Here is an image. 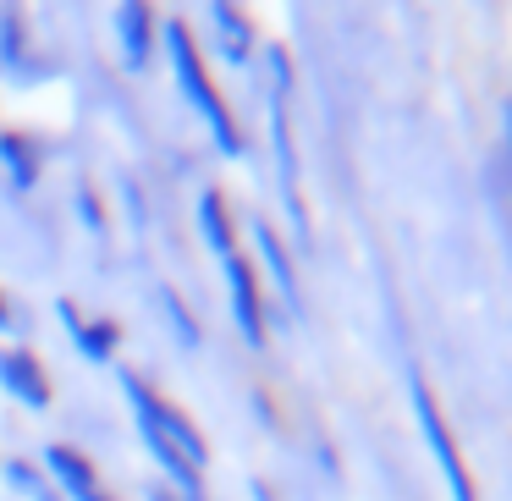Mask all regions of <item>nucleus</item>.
Instances as JSON below:
<instances>
[{
    "label": "nucleus",
    "mask_w": 512,
    "mask_h": 501,
    "mask_svg": "<svg viewBox=\"0 0 512 501\" xmlns=\"http://www.w3.org/2000/svg\"><path fill=\"white\" fill-rule=\"evenodd\" d=\"M160 50H166V61H171V78H177L182 100H188L193 116L210 127L215 149H221L226 160H243L248 155V138H243V127H237V116L226 111L221 89H215L210 67H204L199 39H193V28L182 23V17H166V23H160Z\"/></svg>",
    "instance_id": "f257e3e1"
},
{
    "label": "nucleus",
    "mask_w": 512,
    "mask_h": 501,
    "mask_svg": "<svg viewBox=\"0 0 512 501\" xmlns=\"http://www.w3.org/2000/svg\"><path fill=\"white\" fill-rule=\"evenodd\" d=\"M0 474H6L12 496H23V501H61V490L50 485V474L39 463H28V457H6V463H0Z\"/></svg>",
    "instance_id": "4468645a"
},
{
    "label": "nucleus",
    "mask_w": 512,
    "mask_h": 501,
    "mask_svg": "<svg viewBox=\"0 0 512 501\" xmlns=\"http://www.w3.org/2000/svg\"><path fill=\"white\" fill-rule=\"evenodd\" d=\"M496 160L512 171V100H507V111H501V149H496Z\"/></svg>",
    "instance_id": "f3484780"
},
{
    "label": "nucleus",
    "mask_w": 512,
    "mask_h": 501,
    "mask_svg": "<svg viewBox=\"0 0 512 501\" xmlns=\"http://www.w3.org/2000/svg\"><path fill=\"white\" fill-rule=\"evenodd\" d=\"M0 166H6V177H12L17 193H34L39 177H45V149L34 144L28 133H0Z\"/></svg>",
    "instance_id": "f8f14e48"
},
{
    "label": "nucleus",
    "mask_w": 512,
    "mask_h": 501,
    "mask_svg": "<svg viewBox=\"0 0 512 501\" xmlns=\"http://www.w3.org/2000/svg\"><path fill=\"white\" fill-rule=\"evenodd\" d=\"M56 320L67 325V336H72V347H78V358H89V364H111L116 347H122V331H116V320H89V314H83L72 298H56Z\"/></svg>",
    "instance_id": "9d476101"
},
{
    "label": "nucleus",
    "mask_w": 512,
    "mask_h": 501,
    "mask_svg": "<svg viewBox=\"0 0 512 501\" xmlns=\"http://www.w3.org/2000/svg\"><path fill=\"white\" fill-rule=\"evenodd\" d=\"M116 386H122L127 408H133V424H138V441H166L171 452H182L193 468H210V446H204L199 424L188 419V413L177 408V402H166L155 386H149L138 369H122L116 375Z\"/></svg>",
    "instance_id": "f03ea898"
},
{
    "label": "nucleus",
    "mask_w": 512,
    "mask_h": 501,
    "mask_svg": "<svg viewBox=\"0 0 512 501\" xmlns=\"http://www.w3.org/2000/svg\"><path fill=\"white\" fill-rule=\"evenodd\" d=\"M408 402H413V424H419V435H424V446H430V457H435V468H441L452 501H479L474 496V474H468V463H463V446H457L452 424H446L441 402H435L430 380H424L419 369L408 375Z\"/></svg>",
    "instance_id": "7ed1b4c3"
},
{
    "label": "nucleus",
    "mask_w": 512,
    "mask_h": 501,
    "mask_svg": "<svg viewBox=\"0 0 512 501\" xmlns=\"http://www.w3.org/2000/svg\"><path fill=\"white\" fill-rule=\"evenodd\" d=\"M160 314H166V325H171V331H177V342L188 347V353H193V347L204 342L199 320H193V314H188V303H182V292H177V287H160Z\"/></svg>",
    "instance_id": "2eb2a0df"
},
{
    "label": "nucleus",
    "mask_w": 512,
    "mask_h": 501,
    "mask_svg": "<svg viewBox=\"0 0 512 501\" xmlns=\"http://www.w3.org/2000/svg\"><path fill=\"white\" fill-rule=\"evenodd\" d=\"M0 391L17 397L28 413H45L50 408V369L28 347H0Z\"/></svg>",
    "instance_id": "6e6552de"
},
{
    "label": "nucleus",
    "mask_w": 512,
    "mask_h": 501,
    "mask_svg": "<svg viewBox=\"0 0 512 501\" xmlns=\"http://www.w3.org/2000/svg\"><path fill=\"white\" fill-rule=\"evenodd\" d=\"M210 28H215V45H221V56L232 61V67H243L248 56H254V23H248L243 6H232V0H215L210 6Z\"/></svg>",
    "instance_id": "9b49d317"
},
{
    "label": "nucleus",
    "mask_w": 512,
    "mask_h": 501,
    "mask_svg": "<svg viewBox=\"0 0 512 501\" xmlns=\"http://www.w3.org/2000/svg\"><path fill=\"white\" fill-rule=\"evenodd\" d=\"M39 468H45L50 485L61 490V501H116L111 490L100 485V468H94L78 446H67V441H50L45 446V463H39Z\"/></svg>",
    "instance_id": "0eeeda50"
},
{
    "label": "nucleus",
    "mask_w": 512,
    "mask_h": 501,
    "mask_svg": "<svg viewBox=\"0 0 512 501\" xmlns=\"http://www.w3.org/2000/svg\"><path fill=\"white\" fill-rule=\"evenodd\" d=\"M144 501H182L171 485H144Z\"/></svg>",
    "instance_id": "a211bd4d"
},
{
    "label": "nucleus",
    "mask_w": 512,
    "mask_h": 501,
    "mask_svg": "<svg viewBox=\"0 0 512 501\" xmlns=\"http://www.w3.org/2000/svg\"><path fill=\"white\" fill-rule=\"evenodd\" d=\"M221 276H226V303H232V325L248 347H265L270 342V314L265 298H259V276L248 265V254L237 248L232 259H221Z\"/></svg>",
    "instance_id": "39448f33"
},
{
    "label": "nucleus",
    "mask_w": 512,
    "mask_h": 501,
    "mask_svg": "<svg viewBox=\"0 0 512 501\" xmlns=\"http://www.w3.org/2000/svg\"><path fill=\"white\" fill-rule=\"evenodd\" d=\"M78 215H83V226H89V232H100V226H105V210L94 204V188H78Z\"/></svg>",
    "instance_id": "dca6fc26"
},
{
    "label": "nucleus",
    "mask_w": 512,
    "mask_h": 501,
    "mask_svg": "<svg viewBox=\"0 0 512 501\" xmlns=\"http://www.w3.org/2000/svg\"><path fill=\"white\" fill-rule=\"evenodd\" d=\"M248 490H254V501H276V496H270V485H265V479H254Z\"/></svg>",
    "instance_id": "aec40b11"
},
{
    "label": "nucleus",
    "mask_w": 512,
    "mask_h": 501,
    "mask_svg": "<svg viewBox=\"0 0 512 501\" xmlns=\"http://www.w3.org/2000/svg\"><path fill=\"white\" fill-rule=\"evenodd\" d=\"M116 45H122L127 72H144L160 50V17L149 12L144 0H122L116 6Z\"/></svg>",
    "instance_id": "1a4fd4ad"
},
{
    "label": "nucleus",
    "mask_w": 512,
    "mask_h": 501,
    "mask_svg": "<svg viewBox=\"0 0 512 501\" xmlns=\"http://www.w3.org/2000/svg\"><path fill=\"white\" fill-rule=\"evenodd\" d=\"M248 248H254V259H248V265L265 270V281L276 287L281 309L298 320V314H303V287H298V265H292V254H287V243H281V232H276L270 221H248Z\"/></svg>",
    "instance_id": "423d86ee"
},
{
    "label": "nucleus",
    "mask_w": 512,
    "mask_h": 501,
    "mask_svg": "<svg viewBox=\"0 0 512 501\" xmlns=\"http://www.w3.org/2000/svg\"><path fill=\"white\" fill-rule=\"evenodd\" d=\"M270 155H276V182H281V204H287V226L298 243H309V204H303V166H298V138H292V116L287 100L270 94Z\"/></svg>",
    "instance_id": "20e7f679"
},
{
    "label": "nucleus",
    "mask_w": 512,
    "mask_h": 501,
    "mask_svg": "<svg viewBox=\"0 0 512 501\" xmlns=\"http://www.w3.org/2000/svg\"><path fill=\"white\" fill-rule=\"evenodd\" d=\"M199 237H204V248L215 254V265L237 254V226H232V210H226V199H221L215 188H204V193H199Z\"/></svg>",
    "instance_id": "ddd939ff"
},
{
    "label": "nucleus",
    "mask_w": 512,
    "mask_h": 501,
    "mask_svg": "<svg viewBox=\"0 0 512 501\" xmlns=\"http://www.w3.org/2000/svg\"><path fill=\"white\" fill-rule=\"evenodd\" d=\"M12 325H17V309H12V298L0 292V331H12Z\"/></svg>",
    "instance_id": "6ab92c4d"
}]
</instances>
